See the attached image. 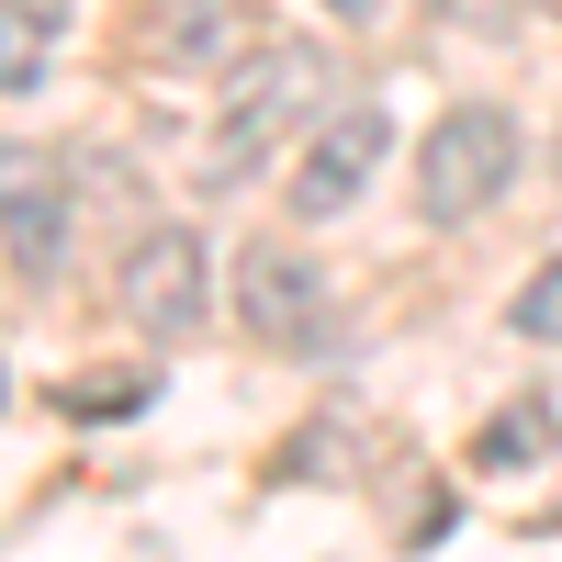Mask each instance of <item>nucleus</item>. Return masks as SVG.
<instances>
[{"label": "nucleus", "instance_id": "obj_4", "mask_svg": "<svg viewBox=\"0 0 562 562\" xmlns=\"http://www.w3.org/2000/svg\"><path fill=\"white\" fill-rule=\"evenodd\" d=\"M383 158H394V113H383V102H338V113L304 135V158H293V214H304V225L349 214L371 180H383Z\"/></svg>", "mask_w": 562, "mask_h": 562}, {"label": "nucleus", "instance_id": "obj_3", "mask_svg": "<svg viewBox=\"0 0 562 562\" xmlns=\"http://www.w3.org/2000/svg\"><path fill=\"white\" fill-rule=\"evenodd\" d=\"M113 304H124V326H147V338H192V326L214 315L203 237L192 225H147V237L124 248V270H113Z\"/></svg>", "mask_w": 562, "mask_h": 562}, {"label": "nucleus", "instance_id": "obj_2", "mask_svg": "<svg viewBox=\"0 0 562 562\" xmlns=\"http://www.w3.org/2000/svg\"><path fill=\"white\" fill-rule=\"evenodd\" d=\"M506 180H518V124L495 102H450L428 124V147H416V214L428 225H473Z\"/></svg>", "mask_w": 562, "mask_h": 562}, {"label": "nucleus", "instance_id": "obj_1", "mask_svg": "<svg viewBox=\"0 0 562 562\" xmlns=\"http://www.w3.org/2000/svg\"><path fill=\"white\" fill-rule=\"evenodd\" d=\"M326 45H248L237 68H225V90H214V135H203V192H237V180L281 147V135H293L315 102H326Z\"/></svg>", "mask_w": 562, "mask_h": 562}, {"label": "nucleus", "instance_id": "obj_7", "mask_svg": "<svg viewBox=\"0 0 562 562\" xmlns=\"http://www.w3.org/2000/svg\"><path fill=\"white\" fill-rule=\"evenodd\" d=\"M237 57H248V12L237 0H147V23H135V68L203 79V68H237Z\"/></svg>", "mask_w": 562, "mask_h": 562}, {"label": "nucleus", "instance_id": "obj_5", "mask_svg": "<svg viewBox=\"0 0 562 562\" xmlns=\"http://www.w3.org/2000/svg\"><path fill=\"white\" fill-rule=\"evenodd\" d=\"M0 248H12V270H57L68 259V158L57 147H0Z\"/></svg>", "mask_w": 562, "mask_h": 562}, {"label": "nucleus", "instance_id": "obj_13", "mask_svg": "<svg viewBox=\"0 0 562 562\" xmlns=\"http://www.w3.org/2000/svg\"><path fill=\"white\" fill-rule=\"evenodd\" d=\"M0 405H12V383H0Z\"/></svg>", "mask_w": 562, "mask_h": 562}, {"label": "nucleus", "instance_id": "obj_9", "mask_svg": "<svg viewBox=\"0 0 562 562\" xmlns=\"http://www.w3.org/2000/svg\"><path fill=\"white\" fill-rule=\"evenodd\" d=\"M506 326H518V338H540V349H562V259H540V270L518 281V304H506Z\"/></svg>", "mask_w": 562, "mask_h": 562}, {"label": "nucleus", "instance_id": "obj_14", "mask_svg": "<svg viewBox=\"0 0 562 562\" xmlns=\"http://www.w3.org/2000/svg\"><path fill=\"white\" fill-rule=\"evenodd\" d=\"M540 12H562V0H540Z\"/></svg>", "mask_w": 562, "mask_h": 562}, {"label": "nucleus", "instance_id": "obj_8", "mask_svg": "<svg viewBox=\"0 0 562 562\" xmlns=\"http://www.w3.org/2000/svg\"><path fill=\"white\" fill-rule=\"evenodd\" d=\"M45 57H57V12H23V0H0V90H34Z\"/></svg>", "mask_w": 562, "mask_h": 562}, {"label": "nucleus", "instance_id": "obj_11", "mask_svg": "<svg viewBox=\"0 0 562 562\" xmlns=\"http://www.w3.org/2000/svg\"><path fill=\"white\" fill-rule=\"evenodd\" d=\"M147 394H158L147 371H124V383H68V416H135Z\"/></svg>", "mask_w": 562, "mask_h": 562}, {"label": "nucleus", "instance_id": "obj_12", "mask_svg": "<svg viewBox=\"0 0 562 562\" xmlns=\"http://www.w3.org/2000/svg\"><path fill=\"white\" fill-rule=\"evenodd\" d=\"M326 12H349V23H383V0H326Z\"/></svg>", "mask_w": 562, "mask_h": 562}, {"label": "nucleus", "instance_id": "obj_10", "mask_svg": "<svg viewBox=\"0 0 562 562\" xmlns=\"http://www.w3.org/2000/svg\"><path fill=\"white\" fill-rule=\"evenodd\" d=\"M540 428H551L540 405H518V416H495V428H484V450H473V461H484V473H518V461L540 450Z\"/></svg>", "mask_w": 562, "mask_h": 562}, {"label": "nucleus", "instance_id": "obj_6", "mask_svg": "<svg viewBox=\"0 0 562 562\" xmlns=\"http://www.w3.org/2000/svg\"><path fill=\"white\" fill-rule=\"evenodd\" d=\"M237 315L259 326L270 349H315V338H326V270H315L304 248L259 237V248H248V270H237Z\"/></svg>", "mask_w": 562, "mask_h": 562}]
</instances>
